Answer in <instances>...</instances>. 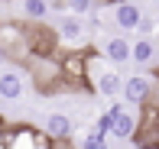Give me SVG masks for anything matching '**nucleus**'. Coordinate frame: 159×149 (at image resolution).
Instances as JSON below:
<instances>
[{
    "mask_svg": "<svg viewBox=\"0 0 159 149\" xmlns=\"http://www.w3.org/2000/svg\"><path fill=\"white\" fill-rule=\"evenodd\" d=\"M55 36L65 49H81L88 42V29H84V20L78 13H62L59 23H55Z\"/></svg>",
    "mask_w": 159,
    "mask_h": 149,
    "instance_id": "7ed1b4c3",
    "label": "nucleus"
},
{
    "mask_svg": "<svg viewBox=\"0 0 159 149\" xmlns=\"http://www.w3.org/2000/svg\"><path fill=\"white\" fill-rule=\"evenodd\" d=\"M52 149H78V143H71V136L68 139H52Z\"/></svg>",
    "mask_w": 159,
    "mask_h": 149,
    "instance_id": "f3484780",
    "label": "nucleus"
},
{
    "mask_svg": "<svg viewBox=\"0 0 159 149\" xmlns=\"http://www.w3.org/2000/svg\"><path fill=\"white\" fill-rule=\"evenodd\" d=\"M94 7V0H68V13H78V16H88Z\"/></svg>",
    "mask_w": 159,
    "mask_h": 149,
    "instance_id": "4468645a",
    "label": "nucleus"
},
{
    "mask_svg": "<svg viewBox=\"0 0 159 149\" xmlns=\"http://www.w3.org/2000/svg\"><path fill=\"white\" fill-rule=\"evenodd\" d=\"M94 3H98V7H117L120 0H94Z\"/></svg>",
    "mask_w": 159,
    "mask_h": 149,
    "instance_id": "6ab92c4d",
    "label": "nucleus"
},
{
    "mask_svg": "<svg viewBox=\"0 0 159 149\" xmlns=\"http://www.w3.org/2000/svg\"><path fill=\"white\" fill-rule=\"evenodd\" d=\"M130 55H133V42H127L124 36H111L104 42V59L111 65H124V62H130Z\"/></svg>",
    "mask_w": 159,
    "mask_h": 149,
    "instance_id": "423d86ee",
    "label": "nucleus"
},
{
    "mask_svg": "<svg viewBox=\"0 0 159 149\" xmlns=\"http://www.w3.org/2000/svg\"><path fill=\"white\" fill-rule=\"evenodd\" d=\"M140 16H143L140 7L130 3V0H120V3L114 7V23H117L120 29H130V33H133V29H136V23H140Z\"/></svg>",
    "mask_w": 159,
    "mask_h": 149,
    "instance_id": "1a4fd4ad",
    "label": "nucleus"
},
{
    "mask_svg": "<svg viewBox=\"0 0 159 149\" xmlns=\"http://www.w3.org/2000/svg\"><path fill=\"white\" fill-rule=\"evenodd\" d=\"M78 149H107V136H104V133H98V130H91V133H84V136H81Z\"/></svg>",
    "mask_w": 159,
    "mask_h": 149,
    "instance_id": "ddd939ff",
    "label": "nucleus"
},
{
    "mask_svg": "<svg viewBox=\"0 0 159 149\" xmlns=\"http://www.w3.org/2000/svg\"><path fill=\"white\" fill-rule=\"evenodd\" d=\"M133 33H140V36H153V33H156V20L153 16H140V23H136Z\"/></svg>",
    "mask_w": 159,
    "mask_h": 149,
    "instance_id": "2eb2a0df",
    "label": "nucleus"
},
{
    "mask_svg": "<svg viewBox=\"0 0 159 149\" xmlns=\"http://www.w3.org/2000/svg\"><path fill=\"white\" fill-rule=\"evenodd\" d=\"M26 65V75L36 81V88L46 91V94H52V91L59 88H68L65 84V75H62V62L59 55H49V52H30L23 59Z\"/></svg>",
    "mask_w": 159,
    "mask_h": 149,
    "instance_id": "f257e3e1",
    "label": "nucleus"
},
{
    "mask_svg": "<svg viewBox=\"0 0 159 149\" xmlns=\"http://www.w3.org/2000/svg\"><path fill=\"white\" fill-rule=\"evenodd\" d=\"M149 88H153V78L149 75H133V78H124V101L133 104V107H143L149 97Z\"/></svg>",
    "mask_w": 159,
    "mask_h": 149,
    "instance_id": "39448f33",
    "label": "nucleus"
},
{
    "mask_svg": "<svg viewBox=\"0 0 159 149\" xmlns=\"http://www.w3.org/2000/svg\"><path fill=\"white\" fill-rule=\"evenodd\" d=\"M130 62H136V65H153L156 62V42L149 36H140L133 42V55H130Z\"/></svg>",
    "mask_w": 159,
    "mask_h": 149,
    "instance_id": "9b49d317",
    "label": "nucleus"
},
{
    "mask_svg": "<svg viewBox=\"0 0 159 149\" xmlns=\"http://www.w3.org/2000/svg\"><path fill=\"white\" fill-rule=\"evenodd\" d=\"M0 149H10V133L0 130Z\"/></svg>",
    "mask_w": 159,
    "mask_h": 149,
    "instance_id": "a211bd4d",
    "label": "nucleus"
},
{
    "mask_svg": "<svg viewBox=\"0 0 159 149\" xmlns=\"http://www.w3.org/2000/svg\"><path fill=\"white\" fill-rule=\"evenodd\" d=\"M49 10L52 13H68V0H49Z\"/></svg>",
    "mask_w": 159,
    "mask_h": 149,
    "instance_id": "dca6fc26",
    "label": "nucleus"
},
{
    "mask_svg": "<svg viewBox=\"0 0 159 149\" xmlns=\"http://www.w3.org/2000/svg\"><path fill=\"white\" fill-rule=\"evenodd\" d=\"M20 10H23V16L33 20V23H42V20L52 13V10H49V0H23Z\"/></svg>",
    "mask_w": 159,
    "mask_h": 149,
    "instance_id": "f8f14e48",
    "label": "nucleus"
},
{
    "mask_svg": "<svg viewBox=\"0 0 159 149\" xmlns=\"http://www.w3.org/2000/svg\"><path fill=\"white\" fill-rule=\"evenodd\" d=\"M42 130H46L49 139H68L71 133H75V123H71V117H65V113H49Z\"/></svg>",
    "mask_w": 159,
    "mask_h": 149,
    "instance_id": "6e6552de",
    "label": "nucleus"
},
{
    "mask_svg": "<svg viewBox=\"0 0 159 149\" xmlns=\"http://www.w3.org/2000/svg\"><path fill=\"white\" fill-rule=\"evenodd\" d=\"M10 149H52V139L46 136V130L16 126L10 130Z\"/></svg>",
    "mask_w": 159,
    "mask_h": 149,
    "instance_id": "20e7f679",
    "label": "nucleus"
},
{
    "mask_svg": "<svg viewBox=\"0 0 159 149\" xmlns=\"http://www.w3.org/2000/svg\"><path fill=\"white\" fill-rule=\"evenodd\" d=\"M26 91V78L20 72H3L0 75V97L3 101H20Z\"/></svg>",
    "mask_w": 159,
    "mask_h": 149,
    "instance_id": "0eeeda50",
    "label": "nucleus"
},
{
    "mask_svg": "<svg viewBox=\"0 0 159 149\" xmlns=\"http://www.w3.org/2000/svg\"><path fill=\"white\" fill-rule=\"evenodd\" d=\"M30 36H26V23H0V55L23 62L30 55Z\"/></svg>",
    "mask_w": 159,
    "mask_h": 149,
    "instance_id": "f03ea898",
    "label": "nucleus"
},
{
    "mask_svg": "<svg viewBox=\"0 0 159 149\" xmlns=\"http://www.w3.org/2000/svg\"><path fill=\"white\" fill-rule=\"evenodd\" d=\"M136 126H140V120H136L133 113L120 110L117 117H114V126H111V136H114V139H133Z\"/></svg>",
    "mask_w": 159,
    "mask_h": 149,
    "instance_id": "9d476101",
    "label": "nucleus"
}]
</instances>
